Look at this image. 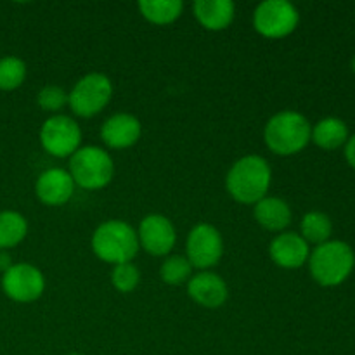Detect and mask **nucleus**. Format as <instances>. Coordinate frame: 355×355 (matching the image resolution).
Returning <instances> with one entry per match:
<instances>
[{
  "mask_svg": "<svg viewBox=\"0 0 355 355\" xmlns=\"http://www.w3.org/2000/svg\"><path fill=\"white\" fill-rule=\"evenodd\" d=\"M311 141L321 149L333 151V149H338L347 144V141H349V127H347L345 121L336 116L322 118L312 127Z\"/></svg>",
  "mask_w": 355,
  "mask_h": 355,
  "instance_id": "18",
  "label": "nucleus"
},
{
  "mask_svg": "<svg viewBox=\"0 0 355 355\" xmlns=\"http://www.w3.org/2000/svg\"><path fill=\"white\" fill-rule=\"evenodd\" d=\"M139 10L146 21L165 26L182 16L184 2L182 0H141Z\"/></svg>",
  "mask_w": 355,
  "mask_h": 355,
  "instance_id": "19",
  "label": "nucleus"
},
{
  "mask_svg": "<svg viewBox=\"0 0 355 355\" xmlns=\"http://www.w3.org/2000/svg\"><path fill=\"white\" fill-rule=\"evenodd\" d=\"M272 182L269 162L259 155H246L229 168L225 189L229 196L243 205H255L267 196Z\"/></svg>",
  "mask_w": 355,
  "mask_h": 355,
  "instance_id": "1",
  "label": "nucleus"
},
{
  "mask_svg": "<svg viewBox=\"0 0 355 355\" xmlns=\"http://www.w3.org/2000/svg\"><path fill=\"white\" fill-rule=\"evenodd\" d=\"M300 231V236L309 243V245L312 243V245L319 246L331 239L333 222L331 218L326 214H322V211L312 210L307 211V214L304 215V218H302Z\"/></svg>",
  "mask_w": 355,
  "mask_h": 355,
  "instance_id": "21",
  "label": "nucleus"
},
{
  "mask_svg": "<svg viewBox=\"0 0 355 355\" xmlns=\"http://www.w3.org/2000/svg\"><path fill=\"white\" fill-rule=\"evenodd\" d=\"M111 283H113L114 290L120 293H132L141 283V270L132 262L118 263V266H113Z\"/></svg>",
  "mask_w": 355,
  "mask_h": 355,
  "instance_id": "24",
  "label": "nucleus"
},
{
  "mask_svg": "<svg viewBox=\"0 0 355 355\" xmlns=\"http://www.w3.org/2000/svg\"><path fill=\"white\" fill-rule=\"evenodd\" d=\"M68 355H83V354H68Z\"/></svg>",
  "mask_w": 355,
  "mask_h": 355,
  "instance_id": "29",
  "label": "nucleus"
},
{
  "mask_svg": "<svg viewBox=\"0 0 355 355\" xmlns=\"http://www.w3.org/2000/svg\"><path fill=\"white\" fill-rule=\"evenodd\" d=\"M75 187L68 170L49 168L38 175L35 182V194L47 207H62L71 200Z\"/></svg>",
  "mask_w": 355,
  "mask_h": 355,
  "instance_id": "13",
  "label": "nucleus"
},
{
  "mask_svg": "<svg viewBox=\"0 0 355 355\" xmlns=\"http://www.w3.org/2000/svg\"><path fill=\"white\" fill-rule=\"evenodd\" d=\"M269 257L277 267L288 270L300 269L309 262L311 248L298 232H279L269 245Z\"/></svg>",
  "mask_w": 355,
  "mask_h": 355,
  "instance_id": "12",
  "label": "nucleus"
},
{
  "mask_svg": "<svg viewBox=\"0 0 355 355\" xmlns=\"http://www.w3.org/2000/svg\"><path fill=\"white\" fill-rule=\"evenodd\" d=\"M253 217L257 224L270 232H284V229L291 224L290 205L277 196H266L253 205Z\"/></svg>",
  "mask_w": 355,
  "mask_h": 355,
  "instance_id": "16",
  "label": "nucleus"
},
{
  "mask_svg": "<svg viewBox=\"0 0 355 355\" xmlns=\"http://www.w3.org/2000/svg\"><path fill=\"white\" fill-rule=\"evenodd\" d=\"M12 267V259L6 250H0V272H7Z\"/></svg>",
  "mask_w": 355,
  "mask_h": 355,
  "instance_id": "27",
  "label": "nucleus"
},
{
  "mask_svg": "<svg viewBox=\"0 0 355 355\" xmlns=\"http://www.w3.org/2000/svg\"><path fill=\"white\" fill-rule=\"evenodd\" d=\"M224 255V239L220 231L208 222L196 224L186 239V259L196 269L208 270L217 266Z\"/></svg>",
  "mask_w": 355,
  "mask_h": 355,
  "instance_id": "9",
  "label": "nucleus"
},
{
  "mask_svg": "<svg viewBox=\"0 0 355 355\" xmlns=\"http://www.w3.org/2000/svg\"><path fill=\"white\" fill-rule=\"evenodd\" d=\"M69 175L75 186L87 191L106 187L114 175V163L110 153L97 146H83L69 156Z\"/></svg>",
  "mask_w": 355,
  "mask_h": 355,
  "instance_id": "5",
  "label": "nucleus"
},
{
  "mask_svg": "<svg viewBox=\"0 0 355 355\" xmlns=\"http://www.w3.org/2000/svg\"><path fill=\"white\" fill-rule=\"evenodd\" d=\"M312 125L302 113L284 110L269 118L263 128L267 148L277 156H293L311 142Z\"/></svg>",
  "mask_w": 355,
  "mask_h": 355,
  "instance_id": "2",
  "label": "nucleus"
},
{
  "mask_svg": "<svg viewBox=\"0 0 355 355\" xmlns=\"http://www.w3.org/2000/svg\"><path fill=\"white\" fill-rule=\"evenodd\" d=\"M37 104L47 113L58 114L68 104V92L59 85H45L38 90Z\"/></svg>",
  "mask_w": 355,
  "mask_h": 355,
  "instance_id": "25",
  "label": "nucleus"
},
{
  "mask_svg": "<svg viewBox=\"0 0 355 355\" xmlns=\"http://www.w3.org/2000/svg\"><path fill=\"white\" fill-rule=\"evenodd\" d=\"M26 80V64L17 55H6L0 59V90H16Z\"/></svg>",
  "mask_w": 355,
  "mask_h": 355,
  "instance_id": "22",
  "label": "nucleus"
},
{
  "mask_svg": "<svg viewBox=\"0 0 355 355\" xmlns=\"http://www.w3.org/2000/svg\"><path fill=\"white\" fill-rule=\"evenodd\" d=\"M193 10L198 23L208 31L225 30L236 16V6L231 0H196Z\"/></svg>",
  "mask_w": 355,
  "mask_h": 355,
  "instance_id": "17",
  "label": "nucleus"
},
{
  "mask_svg": "<svg viewBox=\"0 0 355 355\" xmlns=\"http://www.w3.org/2000/svg\"><path fill=\"white\" fill-rule=\"evenodd\" d=\"M40 144L55 158H69L82 144V128L66 114H52L40 127Z\"/></svg>",
  "mask_w": 355,
  "mask_h": 355,
  "instance_id": "8",
  "label": "nucleus"
},
{
  "mask_svg": "<svg viewBox=\"0 0 355 355\" xmlns=\"http://www.w3.org/2000/svg\"><path fill=\"white\" fill-rule=\"evenodd\" d=\"M300 21L298 9L288 0H266L253 12V28L266 38H284L293 33Z\"/></svg>",
  "mask_w": 355,
  "mask_h": 355,
  "instance_id": "7",
  "label": "nucleus"
},
{
  "mask_svg": "<svg viewBox=\"0 0 355 355\" xmlns=\"http://www.w3.org/2000/svg\"><path fill=\"white\" fill-rule=\"evenodd\" d=\"M187 295L200 307L218 309L227 302L229 290L225 281L218 274L201 270L187 281Z\"/></svg>",
  "mask_w": 355,
  "mask_h": 355,
  "instance_id": "14",
  "label": "nucleus"
},
{
  "mask_svg": "<svg viewBox=\"0 0 355 355\" xmlns=\"http://www.w3.org/2000/svg\"><path fill=\"white\" fill-rule=\"evenodd\" d=\"M90 245L97 259L113 266L132 262L141 248L137 231L128 222L116 218L97 225Z\"/></svg>",
  "mask_w": 355,
  "mask_h": 355,
  "instance_id": "4",
  "label": "nucleus"
},
{
  "mask_svg": "<svg viewBox=\"0 0 355 355\" xmlns=\"http://www.w3.org/2000/svg\"><path fill=\"white\" fill-rule=\"evenodd\" d=\"M350 68H352V71L355 73V55L352 58V61H350Z\"/></svg>",
  "mask_w": 355,
  "mask_h": 355,
  "instance_id": "28",
  "label": "nucleus"
},
{
  "mask_svg": "<svg viewBox=\"0 0 355 355\" xmlns=\"http://www.w3.org/2000/svg\"><path fill=\"white\" fill-rule=\"evenodd\" d=\"M191 270H193V266L186 257L170 255L159 267V277L163 283L177 286L191 279Z\"/></svg>",
  "mask_w": 355,
  "mask_h": 355,
  "instance_id": "23",
  "label": "nucleus"
},
{
  "mask_svg": "<svg viewBox=\"0 0 355 355\" xmlns=\"http://www.w3.org/2000/svg\"><path fill=\"white\" fill-rule=\"evenodd\" d=\"M309 270L312 279L326 288L338 286L347 281L355 267L352 246L340 239H329L315 246L309 257Z\"/></svg>",
  "mask_w": 355,
  "mask_h": 355,
  "instance_id": "3",
  "label": "nucleus"
},
{
  "mask_svg": "<svg viewBox=\"0 0 355 355\" xmlns=\"http://www.w3.org/2000/svg\"><path fill=\"white\" fill-rule=\"evenodd\" d=\"M113 83L104 73H89L82 76L68 92V106L80 118H92L110 104Z\"/></svg>",
  "mask_w": 355,
  "mask_h": 355,
  "instance_id": "6",
  "label": "nucleus"
},
{
  "mask_svg": "<svg viewBox=\"0 0 355 355\" xmlns=\"http://www.w3.org/2000/svg\"><path fill=\"white\" fill-rule=\"evenodd\" d=\"M28 234V222L19 211H0V250H9L19 245Z\"/></svg>",
  "mask_w": 355,
  "mask_h": 355,
  "instance_id": "20",
  "label": "nucleus"
},
{
  "mask_svg": "<svg viewBox=\"0 0 355 355\" xmlns=\"http://www.w3.org/2000/svg\"><path fill=\"white\" fill-rule=\"evenodd\" d=\"M142 134V125L130 113H114L101 127V139L111 149H127L137 144Z\"/></svg>",
  "mask_w": 355,
  "mask_h": 355,
  "instance_id": "15",
  "label": "nucleus"
},
{
  "mask_svg": "<svg viewBox=\"0 0 355 355\" xmlns=\"http://www.w3.org/2000/svg\"><path fill=\"white\" fill-rule=\"evenodd\" d=\"M345 158L349 162V165L355 170V134L350 135L349 141L345 144Z\"/></svg>",
  "mask_w": 355,
  "mask_h": 355,
  "instance_id": "26",
  "label": "nucleus"
},
{
  "mask_svg": "<svg viewBox=\"0 0 355 355\" xmlns=\"http://www.w3.org/2000/svg\"><path fill=\"white\" fill-rule=\"evenodd\" d=\"M139 246L153 257H165L173 250L177 241V231L172 220L165 215H146L137 229Z\"/></svg>",
  "mask_w": 355,
  "mask_h": 355,
  "instance_id": "11",
  "label": "nucleus"
},
{
  "mask_svg": "<svg viewBox=\"0 0 355 355\" xmlns=\"http://www.w3.org/2000/svg\"><path fill=\"white\" fill-rule=\"evenodd\" d=\"M2 290L17 304H31L45 291V277L38 267L31 263H12L2 276Z\"/></svg>",
  "mask_w": 355,
  "mask_h": 355,
  "instance_id": "10",
  "label": "nucleus"
}]
</instances>
